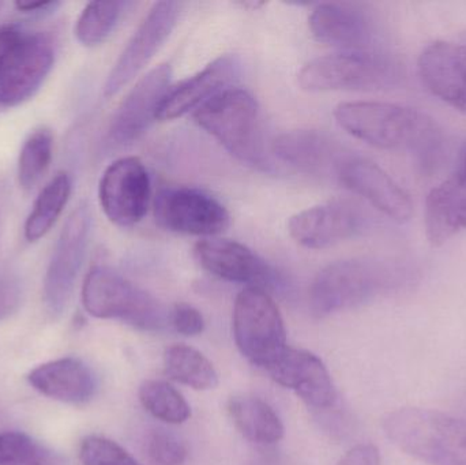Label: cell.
<instances>
[{
	"label": "cell",
	"instance_id": "cell-24",
	"mask_svg": "<svg viewBox=\"0 0 466 465\" xmlns=\"http://www.w3.org/2000/svg\"><path fill=\"white\" fill-rule=\"evenodd\" d=\"M229 415L238 430L248 441L273 445L284 437V425L266 401L258 398H235L228 404Z\"/></svg>",
	"mask_w": 466,
	"mask_h": 465
},
{
	"label": "cell",
	"instance_id": "cell-11",
	"mask_svg": "<svg viewBox=\"0 0 466 465\" xmlns=\"http://www.w3.org/2000/svg\"><path fill=\"white\" fill-rule=\"evenodd\" d=\"M180 11L182 3L157 2L153 5L108 74L104 85L106 97L116 96L144 70L174 32Z\"/></svg>",
	"mask_w": 466,
	"mask_h": 465
},
{
	"label": "cell",
	"instance_id": "cell-38",
	"mask_svg": "<svg viewBox=\"0 0 466 465\" xmlns=\"http://www.w3.org/2000/svg\"><path fill=\"white\" fill-rule=\"evenodd\" d=\"M3 5H5V3L0 2V10H2Z\"/></svg>",
	"mask_w": 466,
	"mask_h": 465
},
{
	"label": "cell",
	"instance_id": "cell-34",
	"mask_svg": "<svg viewBox=\"0 0 466 465\" xmlns=\"http://www.w3.org/2000/svg\"><path fill=\"white\" fill-rule=\"evenodd\" d=\"M22 287L18 278L10 273L0 275V321L11 316L21 305Z\"/></svg>",
	"mask_w": 466,
	"mask_h": 465
},
{
	"label": "cell",
	"instance_id": "cell-22",
	"mask_svg": "<svg viewBox=\"0 0 466 465\" xmlns=\"http://www.w3.org/2000/svg\"><path fill=\"white\" fill-rule=\"evenodd\" d=\"M424 226L427 239L434 248L466 229V149L451 177L430 191Z\"/></svg>",
	"mask_w": 466,
	"mask_h": 465
},
{
	"label": "cell",
	"instance_id": "cell-31",
	"mask_svg": "<svg viewBox=\"0 0 466 465\" xmlns=\"http://www.w3.org/2000/svg\"><path fill=\"white\" fill-rule=\"evenodd\" d=\"M145 453L152 465H185L187 448L175 434L153 429L145 439Z\"/></svg>",
	"mask_w": 466,
	"mask_h": 465
},
{
	"label": "cell",
	"instance_id": "cell-9",
	"mask_svg": "<svg viewBox=\"0 0 466 465\" xmlns=\"http://www.w3.org/2000/svg\"><path fill=\"white\" fill-rule=\"evenodd\" d=\"M55 62L51 37L19 35L0 57V106H15L35 95Z\"/></svg>",
	"mask_w": 466,
	"mask_h": 465
},
{
	"label": "cell",
	"instance_id": "cell-8",
	"mask_svg": "<svg viewBox=\"0 0 466 465\" xmlns=\"http://www.w3.org/2000/svg\"><path fill=\"white\" fill-rule=\"evenodd\" d=\"M92 232V213L79 205L66 221L44 278L43 298L52 317L65 313L84 265Z\"/></svg>",
	"mask_w": 466,
	"mask_h": 465
},
{
	"label": "cell",
	"instance_id": "cell-13",
	"mask_svg": "<svg viewBox=\"0 0 466 465\" xmlns=\"http://www.w3.org/2000/svg\"><path fill=\"white\" fill-rule=\"evenodd\" d=\"M363 210L350 201H334L307 207L289 218L288 231L299 245L323 250L355 238L366 228Z\"/></svg>",
	"mask_w": 466,
	"mask_h": 465
},
{
	"label": "cell",
	"instance_id": "cell-35",
	"mask_svg": "<svg viewBox=\"0 0 466 465\" xmlns=\"http://www.w3.org/2000/svg\"><path fill=\"white\" fill-rule=\"evenodd\" d=\"M337 465H380V452L371 444L352 448Z\"/></svg>",
	"mask_w": 466,
	"mask_h": 465
},
{
	"label": "cell",
	"instance_id": "cell-14",
	"mask_svg": "<svg viewBox=\"0 0 466 465\" xmlns=\"http://www.w3.org/2000/svg\"><path fill=\"white\" fill-rule=\"evenodd\" d=\"M172 68L158 65L145 74L120 104L109 126V139L116 145L137 141L157 120L164 96L171 87Z\"/></svg>",
	"mask_w": 466,
	"mask_h": 465
},
{
	"label": "cell",
	"instance_id": "cell-3",
	"mask_svg": "<svg viewBox=\"0 0 466 465\" xmlns=\"http://www.w3.org/2000/svg\"><path fill=\"white\" fill-rule=\"evenodd\" d=\"M386 437L402 452L429 465H466V420L405 407L386 415Z\"/></svg>",
	"mask_w": 466,
	"mask_h": 465
},
{
	"label": "cell",
	"instance_id": "cell-36",
	"mask_svg": "<svg viewBox=\"0 0 466 465\" xmlns=\"http://www.w3.org/2000/svg\"><path fill=\"white\" fill-rule=\"evenodd\" d=\"M59 2H16V10L27 14L52 13L59 7Z\"/></svg>",
	"mask_w": 466,
	"mask_h": 465
},
{
	"label": "cell",
	"instance_id": "cell-5",
	"mask_svg": "<svg viewBox=\"0 0 466 465\" xmlns=\"http://www.w3.org/2000/svg\"><path fill=\"white\" fill-rule=\"evenodd\" d=\"M199 127L218 139L241 163L265 168L268 163L258 101L240 87H227L194 112Z\"/></svg>",
	"mask_w": 466,
	"mask_h": 465
},
{
	"label": "cell",
	"instance_id": "cell-23",
	"mask_svg": "<svg viewBox=\"0 0 466 465\" xmlns=\"http://www.w3.org/2000/svg\"><path fill=\"white\" fill-rule=\"evenodd\" d=\"M27 381L41 395L67 404H85L97 389L95 374L76 358H63L35 368Z\"/></svg>",
	"mask_w": 466,
	"mask_h": 465
},
{
	"label": "cell",
	"instance_id": "cell-20",
	"mask_svg": "<svg viewBox=\"0 0 466 465\" xmlns=\"http://www.w3.org/2000/svg\"><path fill=\"white\" fill-rule=\"evenodd\" d=\"M419 76L424 86L453 108L466 114V45L435 41L421 51Z\"/></svg>",
	"mask_w": 466,
	"mask_h": 465
},
{
	"label": "cell",
	"instance_id": "cell-7",
	"mask_svg": "<svg viewBox=\"0 0 466 465\" xmlns=\"http://www.w3.org/2000/svg\"><path fill=\"white\" fill-rule=\"evenodd\" d=\"M233 336L240 354L265 370L288 349L284 319L265 289L247 287L238 295Z\"/></svg>",
	"mask_w": 466,
	"mask_h": 465
},
{
	"label": "cell",
	"instance_id": "cell-6",
	"mask_svg": "<svg viewBox=\"0 0 466 465\" xmlns=\"http://www.w3.org/2000/svg\"><path fill=\"white\" fill-rule=\"evenodd\" d=\"M82 303L96 318L120 319L142 330L156 332L169 324V311L163 303L111 268L96 267L87 273Z\"/></svg>",
	"mask_w": 466,
	"mask_h": 465
},
{
	"label": "cell",
	"instance_id": "cell-21",
	"mask_svg": "<svg viewBox=\"0 0 466 465\" xmlns=\"http://www.w3.org/2000/svg\"><path fill=\"white\" fill-rule=\"evenodd\" d=\"M238 57L224 55L185 81L171 86L161 101L157 120L177 119L190 111L196 112L210 98L229 87L238 74Z\"/></svg>",
	"mask_w": 466,
	"mask_h": 465
},
{
	"label": "cell",
	"instance_id": "cell-18",
	"mask_svg": "<svg viewBox=\"0 0 466 465\" xmlns=\"http://www.w3.org/2000/svg\"><path fill=\"white\" fill-rule=\"evenodd\" d=\"M194 253L199 265L221 280L262 289L276 281L270 265L251 248L235 240L218 238L201 240L197 243Z\"/></svg>",
	"mask_w": 466,
	"mask_h": 465
},
{
	"label": "cell",
	"instance_id": "cell-10",
	"mask_svg": "<svg viewBox=\"0 0 466 465\" xmlns=\"http://www.w3.org/2000/svg\"><path fill=\"white\" fill-rule=\"evenodd\" d=\"M158 226L177 234L216 237L231 226V215L212 194L196 187L164 188L156 197Z\"/></svg>",
	"mask_w": 466,
	"mask_h": 465
},
{
	"label": "cell",
	"instance_id": "cell-1",
	"mask_svg": "<svg viewBox=\"0 0 466 465\" xmlns=\"http://www.w3.org/2000/svg\"><path fill=\"white\" fill-rule=\"evenodd\" d=\"M334 117L356 139L410 156L424 169L435 168L445 155L443 128L419 109L385 101H347L336 106Z\"/></svg>",
	"mask_w": 466,
	"mask_h": 465
},
{
	"label": "cell",
	"instance_id": "cell-33",
	"mask_svg": "<svg viewBox=\"0 0 466 465\" xmlns=\"http://www.w3.org/2000/svg\"><path fill=\"white\" fill-rule=\"evenodd\" d=\"M169 324L180 335L193 338L205 329V319L201 311L187 303H177L169 311Z\"/></svg>",
	"mask_w": 466,
	"mask_h": 465
},
{
	"label": "cell",
	"instance_id": "cell-25",
	"mask_svg": "<svg viewBox=\"0 0 466 465\" xmlns=\"http://www.w3.org/2000/svg\"><path fill=\"white\" fill-rule=\"evenodd\" d=\"M164 366L172 379L193 389H215L218 385L215 366L193 347L185 344L169 347L164 354Z\"/></svg>",
	"mask_w": 466,
	"mask_h": 465
},
{
	"label": "cell",
	"instance_id": "cell-16",
	"mask_svg": "<svg viewBox=\"0 0 466 465\" xmlns=\"http://www.w3.org/2000/svg\"><path fill=\"white\" fill-rule=\"evenodd\" d=\"M266 371L277 384L293 390L311 409L326 411L336 406L337 392L330 374L311 352L288 347Z\"/></svg>",
	"mask_w": 466,
	"mask_h": 465
},
{
	"label": "cell",
	"instance_id": "cell-26",
	"mask_svg": "<svg viewBox=\"0 0 466 465\" xmlns=\"http://www.w3.org/2000/svg\"><path fill=\"white\" fill-rule=\"evenodd\" d=\"M71 187L70 175L60 172L41 190L25 224L29 242H37L51 231L70 199Z\"/></svg>",
	"mask_w": 466,
	"mask_h": 465
},
{
	"label": "cell",
	"instance_id": "cell-19",
	"mask_svg": "<svg viewBox=\"0 0 466 465\" xmlns=\"http://www.w3.org/2000/svg\"><path fill=\"white\" fill-rule=\"evenodd\" d=\"M273 153L288 166L304 174L339 177L352 156L339 142L318 130H292L277 136Z\"/></svg>",
	"mask_w": 466,
	"mask_h": 465
},
{
	"label": "cell",
	"instance_id": "cell-29",
	"mask_svg": "<svg viewBox=\"0 0 466 465\" xmlns=\"http://www.w3.org/2000/svg\"><path fill=\"white\" fill-rule=\"evenodd\" d=\"M54 136L46 128L30 134L19 153L18 180L25 190H32L48 169L52 158Z\"/></svg>",
	"mask_w": 466,
	"mask_h": 465
},
{
	"label": "cell",
	"instance_id": "cell-27",
	"mask_svg": "<svg viewBox=\"0 0 466 465\" xmlns=\"http://www.w3.org/2000/svg\"><path fill=\"white\" fill-rule=\"evenodd\" d=\"M139 400L152 417L168 425H182L191 417L190 406L182 393L166 381L142 384Z\"/></svg>",
	"mask_w": 466,
	"mask_h": 465
},
{
	"label": "cell",
	"instance_id": "cell-32",
	"mask_svg": "<svg viewBox=\"0 0 466 465\" xmlns=\"http://www.w3.org/2000/svg\"><path fill=\"white\" fill-rule=\"evenodd\" d=\"M79 459L82 465H142L116 442L100 436L82 441Z\"/></svg>",
	"mask_w": 466,
	"mask_h": 465
},
{
	"label": "cell",
	"instance_id": "cell-37",
	"mask_svg": "<svg viewBox=\"0 0 466 465\" xmlns=\"http://www.w3.org/2000/svg\"><path fill=\"white\" fill-rule=\"evenodd\" d=\"M19 35L21 33L14 29V27H0V57L5 54V49L16 40Z\"/></svg>",
	"mask_w": 466,
	"mask_h": 465
},
{
	"label": "cell",
	"instance_id": "cell-28",
	"mask_svg": "<svg viewBox=\"0 0 466 465\" xmlns=\"http://www.w3.org/2000/svg\"><path fill=\"white\" fill-rule=\"evenodd\" d=\"M123 2H92L82 10L76 25V35L85 46L104 43L122 15Z\"/></svg>",
	"mask_w": 466,
	"mask_h": 465
},
{
	"label": "cell",
	"instance_id": "cell-15",
	"mask_svg": "<svg viewBox=\"0 0 466 465\" xmlns=\"http://www.w3.org/2000/svg\"><path fill=\"white\" fill-rule=\"evenodd\" d=\"M337 179L390 220L405 224L412 217L410 194L374 161L352 155L345 161Z\"/></svg>",
	"mask_w": 466,
	"mask_h": 465
},
{
	"label": "cell",
	"instance_id": "cell-12",
	"mask_svg": "<svg viewBox=\"0 0 466 465\" xmlns=\"http://www.w3.org/2000/svg\"><path fill=\"white\" fill-rule=\"evenodd\" d=\"M152 183L139 158L122 157L104 171L98 186L101 209L117 227L138 224L149 209Z\"/></svg>",
	"mask_w": 466,
	"mask_h": 465
},
{
	"label": "cell",
	"instance_id": "cell-4",
	"mask_svg": "<svg viewBox=\"0 0 466 465\" xmlns=\"http://www.w3.org/2000/svg\"><path fill=\"white\" fill-rule=\"evenodd\" d=\"M404 76L396 57L375 49L317 57L303 66L298 81L307 92H378L400 86Z\"/></svg>",
	"mask_w": 466,
	"mask_h": 465
},
{
	"label": "cell",
	"instance_id": "cell-2",
	"mask_svg": "<svg viewBox=\"0 0 466 465\" xmlns=\"http://www.w3.org/2000/svg\"><path fill=\"white\" fill-rule=\"evenodd\" d=\"M413 270L399 259L360 257L323 268L309 289V305L317 317H328L371 302L412 280Z\"/></svg>",
	"mask_w": 466,
	"mask_h": 465
},
{
	"label": "cell",
	"instance_id": "cell-30",
	"mask_svg": "<svg viewBox=\"0 0 466 465\" xmlns=\"http://www.w3.org/2000/svg\"><path fill=\"white\" fill-rule=\"evenodd\" d=\"M0 465H63L48 448L19 431L0 434Z\"/></svg>",
	"mask_w": 466,
	"mask_h": 465
},
{
	"label": "cell",
	"instance_id": "cell-17",
	"mask_svg": "<svg viewBox=\"0 0 466 465\" xmlns=\"http://www.w3.org/2000/svg\"><path fill=\"white\" fill-rule=\"evenodd\" d=\"M309 26L315 40L341 52L380 49L374 22L356 5L320 3L312 10Z\"/></svg>",
	"mask_w": 466,
	"mask_h": 465
}]
</instances>
